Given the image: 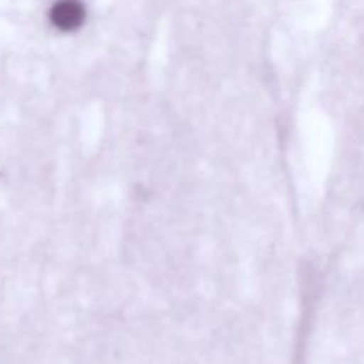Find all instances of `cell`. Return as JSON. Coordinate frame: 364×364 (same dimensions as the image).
Returning <instances> with one entry per match:
<instances>
[{
	"label": "cell",
	"mask_w": 364,
	"mask_h": 364,
	"mask_svg": "<svg viewBox=\"0 0 364 364\" xmlns=\"http://www.w3.org/2000/svg\"><path fill=\"white\" fill-rule=\"evenodd\" d=\"M50 21L63 32H73L85 21V6L80 0H57L50 9Z\"/></svg>",
	"instance_id": "6da1fadb"
}]
</instances>
